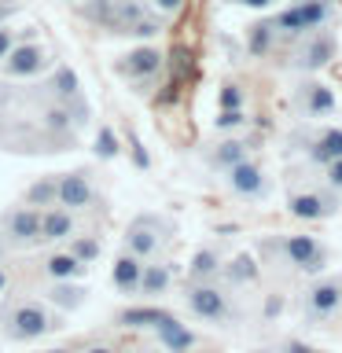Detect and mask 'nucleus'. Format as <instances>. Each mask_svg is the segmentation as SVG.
<instances>
[{"mask_svg": "<svg viewBox=\"0 0 342 353\" xmlns=\"http://www.w3.org/2000/svg\"><path fill=\"white\" fill-rule=\"evenodd\" d=\"M0 228H4V236L11 243H41V214L37 210H8L4 217H0Z\"/></svg>", "mask_w": 342, "mask_h": 353, "instance_id": "13", "label": "nucleus"}, {"mask_svg": "<svg viewBox=\"0 0 342 353\" xmlns=\"http://www.w3.org/2000/svg\"><path fill=\"white\" fill-rule=\"evenodd\" d=\"M217 272H221V258H217V250H195V258L192 265H188V280H217Z\"/></svg>", "mask_w": 342, "mask_h": 353, "instance_id": "22", "label": "nucleus"}, {"mask_svg": "<svg viewBox=\"0 0 342 353\" xmlns=\"http://www.w3.org/2000/svg\"><path fill=\"white\" fill-rule=\"evenodd\" d=\"M154 331H159V342H162V346L170 350V353H188V350L195 346V335H192V327H188V324H181V320H177L173 313L165 316V320H162V324L154 327Z\"/></svg>", "mask_w": 342, "mask_h": 353, "instance_id": "16", "label": "nucleus"}, {"mask_svg": "<svg viewBox=\"0 0 342 353\" xmlns=\"http://www.w3.org/2000/svg\"><path fill=\"white\" fill-rule=\"evenodd\" d=\"M154 11H162V15H173V11H181L184 8V0H151Z\"/></svg>", "mask_w": 342, "mask_h": 353, "instance_id": "38", "label": "nucleus"}, {"mask_svg": "<svg viewBox=\"0 0 342 353\" xmlns=\"http://www.w3.org/2000/svg\"><path fill=\"white\" fill-rule=\"evenodd\" d=\"M0 19H4V8H0Z\"/></svg>", "mask_w": 342, "mask_h": 353, "instance_id": "45", "label": "nucleus"}, {"mask_svg": "<svg viewBox=\"0 0 342 353\" xmlns=\"http://www.w3.org/2000/svg\"><path fill=\"white\" fill-rule=\"evenodd\" d=\"M247 151H250L247 143L232 137V140H221V143H214V151L206 154V162L214 165V170H228V165H236V162L247 159Z\"/></svg>", "mask_w": 342, "mask_h": 353, "instance_id": "20", "label": "nucleus"}, {"mask_svg": "<svg viewBox=\"0 0 342 353\" xmlns=\"http://www.w3.org/2000/svg\"><path fill=\"white\" fill-rule=\"evenodd\" d=\"M0 63H4L8 77H33L48 66V48L44 44H11V52Z\"/></svg>", "mask_w": 342, "mask_h": 353, "instance_id": "10", "label": "nucleus"}, {"mask_svg": "<svg viewBox=\"0 0 342 353\" xmlns=\"http://www.w3.org/2000/svg\"><path fill=\"white\" fill-rule=\"evenodd\" d=\"M125 33H132V37H154V33H159V19H143V15H140Z\"/></svg>", "mask_w": 342, "mask_h": 353, "instance_id": "36", "label": "nucleus"}, {"mask_svg": "<svg viewBox=\"0 0 342 353\" xmlns=\"http://www.w3.org/2000/svg\"><path fill=\"white\" fill-rule=\"evenodd\" d=\"M85 353H114V350H107V346H92V350H85Z\"/></svg>", "mask_w": 342, "mask_h": 353, "instance_id": "42", "label": "nucleus"}, {"mask_svg": "<svg viewBox=\"0 0 342 353\" xmlns=\"http://www.w3.org/2000/svg\"><path fill=\"white\" fill-rule=\"evenodd\" d=\"M298 143H302V151L313 165H328L342 159V125H320V129H309L298 137Z\"/></svg>", "mask_w": 342, "mask_h": 353, "instance_id": "6", "label": "nucleus"}, {"mask_svg": "<svg viewBox=\"0 0 342 353\" xmlns=\"http://www.w3.org/2000/svg\"><path fill=\"white\" fill-rule=\"evenodd\" d=\"M103 162H110V159H118L121 154V140H118V132L110 129V125H99V132H96V148H92Z\"/></svg>", "mask_w": 342, "mask_h": 353, "instance_id": "27", "label": "nucleus"}, {"mask_svg": "<svg viewBox=\"0 0 342 353\" xmlns=\"http://www.w3.org/2000/svg\"><path fill=\"white\" fill-rule=\"evenodd\" d=\"M140 272H143V258H137V254H118V261H114V269H110V280H114V291L118 294H137V287H140Z\"/></svg>", "mask_w": 342, "mask_h": 353, "instance_id": "15", "label": "nucleus"}, {"mask_svg": "<svg viewBox=\"0 0 342 353\" xmlns=\"http://www.w3.org/2000/svg\"><path fill=\"white\" fill-rule=\"evenodd\" d=\"M114 70H118L121 77L143 81V77H151V74H159V70H162V52H159V48H151V44H140V48H132V52L121 55V59L114 63Z\"/></svg>", "mask_w": 342, "mask_h": 353, "instance_id": "12", "label": "nucleus"}, {"mask_svg": "<svg viewBox=\"0 0 342 353\" xmlns=\"http://www.w3.org/2000/svg\"><path fill=\"white\" fill-rule=\"evenodd\" d=\"M26 203L30 206H55V176H44V181L26 188Z\"/></svg>", "mask_w": 342, "mask_h": 353, "instance_id": "28", "label": "nucleus"}, {"mask_svg": "<svg viewBox=\"0 0 342 353\" xmlns=\"http://www.w3.org/2000/svg\"><path fill=\"white\" fill-rule=\"evenodd\" d=\"M48 298H52L55 305H63V309H77V305L85 302V287L77 283V280H55Z\"/></svg>", "mask_w": 342, "mask_h": 353, "instance_id": "24", "label": "nucleus"}, {"mask_svg": "<svg viewBox=\"0 0 342 353\" xmlns=\"http://www.w3.org/2000/svg\"><path fill=\"white\" fill-rule=\"evenodd\" d=\"M184 302L199 320H206V324H228L232 320V302L214 280H192L184 291Z\"/></svg>", "mask_w": 342, "mask_h": 353, "instance_id": "1", "label": "nucleus"}, {"mask_svg": "<svg viewBox=\"0 0 342 353\" xmlns=\"http://www.w3.org/2000/svg\"><path fill=\"white\" fill-rule=\"evenodd\" d=\"M225 276H228L232 283H247V280H254V276H258V269H254V258H250V254H239V258L225 269Z\"/></svg>", "mask_w": 342, "mask_h": 353, "instance_id": "30", "label": "nucleus"}, {"mask_svg": "<svg viewBox=\"0 0 342 353\" xmlns=\"http://www.w3.org/2000/svg\"><path fill=\"white\" fill-rule=\"evenodd\" d=\"M335 52H339V41H335V33H331L328 26L324 30H309L305 44L298 48L294 66L305 70V74H313V70H320V66H328L331 59H335Z\"/></svg>", "mask_w": 342, "mask_h": 353, "instance_id": "8", "label": "nucleus"}, {"mask_svg": "<svg viewBox=\"0 0 342 353\" xmlns=\"http://www.w3.org/2000/svg\"><path fill=\"white\" fill-rule=\"evenodd\" d=\"M243 125H247V110H221L214 118V129H221V132H232V129H243Z\"/></svg>", "mask_w": 342, "mask_h": 353, "instance_id": "34", "label": "nucleus"}, {"mask_svg": "<svg viewBox=\"0 0 342 353\" xmlns=\"http://www.w3.org/2000/svg\"><path fill=\"white\" fill-rule=\"evenodd\" d=\"M276 44V26L272 22H254L247 30V52L250 55H269Z\"/></svg>", "mask_w": 342, "mask_h": 353, "instance_id": "23", "label": "nucleus"}, {"mask_svg": "<svg viewBox=\"0 0 342 353\" xmlns=\"http://www.w3.org/2000/svg\"><path fill=\"white\" fill-rule=\"evenodd\" d=\"M287 214L298 217V221H328L339 214V195L331 192H316V188H309V192H291L287 195Z\"/></svg>", "mask_w": 342, "mask_h": 353, "instance_id": "5", "label": "nucleus"}, {"mask_svg": "<svg viewBox=\"0 0 342 353\" xmlns=\"http://www.w3.org/2000/svg\"><path fill=\"white\" fill-rule=\"evenodd\" d=\"M298 11H302L305 30H324V26L335 22V8H331V0H298Z\"/></svg>", "mask_w": 342, "mask_h": 353, "instance_id": "21", "label": "nucleus"}, {"mask_svg": "<svg viewBox=\"0 0 342 353\" xmlns=\"http://www.w3.org/2000/svg\"><path fill=\"white\" fill-rule=\"evenodd\" d=\"M170 280H173L170 265L151 261V265H143V272H140V287H137V294H143V298L165 294V291H170Z\"/></svg>", "mask_w": 342, "mask_h": 353, "instance_id": "18", "label": "nucleus"}, {"mask_svg": "<svg viewBox=\"0 0 342 353\" xmlns=\"http://www.w3.org/2000/svg\"><path fill=\"white\" fill-rule=\"evenodd\" d=\"M74 236V217L70 210H48L41 217V243H59Z\"/></svg>", "mask_w": 342, "mask_h": 353, "instance_id": "17", "label": "nucleus"}, {"mask_svg": "<svg viewBox=\"0 0 342 353\" xmlns=\"http://www.w3.org/2000/svg\"><path fill=\"white\" fill-rule=\"evenodd\" d=\"M92 203V181H88L85 170H74V173H63L55 176V206H70V210H81Z\"/></svg>", "mask_w": 342, "mask_h": 353, "instance_id": "11", "label": "nucleus"}, {"mask_svg": "<svg viewBox=\"0 0 342 353\" xmlns=\"http://www.w3.org/2000/svg\"><path fill=\"white\" fill-rule=\"evenodd\" d=\"M272 250L280 254L283 265H294L302 272H324L328 265V247L316 243L313 236H280L272 243Z\"/></svg>", "mask_w": 342, "mask_h": 353, "instance_id": "3", "label": "nucleus"}, {"mask_svg": "<svg viewBox=\"0 0 342 353\" xmlns=\"http://www.w3.org/2000/svg\"><path fill=\"white\" fill-rule=\"evenodd\" d=\"M243 103H247V96H243L239 85H225L217 92V107L221 110H243Z\"/></svg>", "mask_w": 342, "mask_h": 353, "instance_id": "32", "label": "nucleus"}, {"mask_svg": "<svg viewBox=\"0 0 342 353\" xmlns=\"http://www.w3.org/2000/svg\"><path fill=\"white\" fill-rule=\"evenodd\" d=\"M48 353H63V350H48Z\"/></svg>", "mask_w": 342, "mask_h": 353, "instance_id": "44", "label": "nucleus"}, {"mask_svg": "<svg viewBox=\"0 0 342 353\" xmlns=\"http://www.w3.org/2000/svg\"><path fill=\"white\" fill-rule=\"evenodd\" d=\"M129 154H132V162H137V170H148V165H151L148 151L140 148V140H137V137H129Z\"/></svg>", "mask_w": 342, "mask_h": 353, "instance_id": "37", "label": "nucleus"}, {"mask_svg": "<svg viewBox=\"0 0 342 353\" xmlns=\"http://www.w3.org/2000/svg\"><path fill=\"white\" fill-rule=\"evenodd\" d=\"M11 44H15V33H11V30H4V26H0V59H4V55L11 52Z\"/></svg>", "mask_w": 342, "mask_h": 353, "instance_id": "39", "label": "nucleus"}, {"mask_svg": "<svg viewBox=\"0 0 342 353\" xmlns=\"http://www.w3.org/2000/svg\"><path fill=\"white\" fill-rule=\"evenodd\" d=\"M74 4H81V0H74Z\"/></svg>", "mask_w": 342, "mask_h": 353, "instance_id": "46", "label": "nucleus"}, {"mask_svg": "<svg viewBox=\"0 0 342 353\" xmlns=\"http://www.w3.org/2000/svg\"><path fill=\"white\" fill-rule=\"evenodd\" d=\"M283 353H313V350H305L302 342H287V350Z\"/></svg>", "mask_w": 342, "mask_h": 353, "instance_id": "41", "label": "nucleus"}, {"mask_svg": "<svg viewBox=\"0 0 342 353\" xmlns=\"http://www.w3.org/2000/svg\"><path fill=\"white\" fill-rule=\"evenodd\" d=\"M66 250H70L77 261L92 265L99 258V239L96 236H70V247H66Z\"/></svg>", "mask_w": 342, "mask_h": 353, "instance_id": "29", "label": "nucleus"}, {"mask_svg": "<svg viewBox=\"0 0 342 353\" xmlns=\"http://www.w3.org/2000/svg\"><path fill=\"white\" fill-rule=\"evenodd\" d=\"M44 129H48V132H66V129H70V107L44 110Z\"/></svg>", "mask_w": 342, "mask_h": 353, "instance_id": "33", "label": "nucleus"}, {"mask_svg": "<svg viewBox=\"0 0 342 353\" xmlns=\"http://www.w3.org/2000/svg\"><path fill=\"white\" fill-rule=\"evenodd\" d=\"M335 107H339V99L331 92V85L316 81V77H309V81L294 88V110L302 118H331Z\"/></svg>", "mask_w": 342, "mask_h": 353, "instance_id": "7", "label": "nucleus"}, {"mask_svg": "<svg viewBox=\"0 0 342 353\" xmlns=\"http://www.w3.org/2000/svg\"><path fill=\"white\" fill-rule=\"evenodd\" d=\"M320 170H324V188H331L335 195H342V159L320 165Z\"/></svg>", "mask_w": 342, "mask_h": 353, "instance_id": "35", "label": "nucleus"}, {"mask_svg": "<svg viewBox=\"0 0 342 353\" xmlns=\"http://www.w3.org/2000/svg\"><path fill=\"white\" fill-rule=\"evenodd\" d=\"M225 173H228V188L239 199H265V195H269V176H265V170L258 162L243 159L236 165H228Z\"/></svg>", "mask_w": 342, "mask_h": 353, "instance_id": "9", "label": "nucleus"}, {"mask_svg": "<svg viewBox=\"0 0 342 353\" xmlns=\"http://www.w3.org/2000/svg\"><path fill=\"white\" fill-rule=\"evenodd\" d=\"M236 4H243V8H254V11H265V8H272L276 0H236Z\"/></svg>", "mask_w": 342, "mask_h": 353, "instance_id": "40", "label": "nucleus"}, {"mask_svg": "<svg viewBox=\"0 0 342 353\" xmlns=\"http://www.w3.org/2000/svg\"><path fill=\"white\" fill-rule=\"evenodd\" d=\"M44 331H52V316L44 313V305L37 302H22L11 309L8 324H4V335L11 342H30V339H41Z\"/></svg>", "mask_w": 342, "mask_h": 353, "instance_id": "4", "label": "nucleus"}, {"mask_svg": "<svg viewBox=\"0 0 342 353\" xmlns=\"http://www.w3.org/2000/svg\"><path fill=\"white\" fill-rule=\"evenodd\" d=\"M170 316L165 309H154V305H143V309H125L118 320L121 324H129V327H159L162 320Z\"/></svg>", "mask_w": 342, "mask_h": 353, "instance_id": "26", "label": "nucleus"}, {"mask_svg": "<svg viewBox=\"0 0 342 353\" xmlns=\"http://www.w3.org/2000/svg\"><path fill=\"white\" fill-rule=\"evenodd\" d=\"M52 88H55V96H63V99L77 96V74L70 70V66H59L55 77H52Z\"/></svg>", "mask_w": 342, "mask_h": 353, "instance_id": "31", "label": "nucleus"}, {"mask_svg": "<svg viewBox=\"0 0 342 353\" xmlns=\"http://www.w3.org/2000/svg\"><path fill=\"white\" fill-rule=\"evenodd\" d=\"M4 287H8V272L0 269V291H4Z\"/></svg>", "mask_w": 342, "mask_h": 353, "instance_id": "43", "label": "nucleus"}, {"mask_svg": "<svg viewBox=\"0 0 342 353\" xmlns=\"http://www.w3.org/2000/svg\"><path fill=\"white\" fill-rule=\"evenodd\" d=\"M44 272H48L52 280H81V276L88 272V265L77 261L70 250H59V254H52V258L44 261Z\"/></svg>", "mask_w": 342, "mask_h": 353, "instance_id": "19", "label": "nucleus"}, {"mask_svg": "<svg viewBox=\"0 0 342 353\" xmlns=\"http://www.w3.org/2000/svg\"><path fill=\"white\" fill-rule=\"evenodd\" d=\"M342 309V276H320L302 294V316L309 324H324Z\"/></svg>", "mask_w": 342, "mask_h": 353, "instance_id": "2", "label": "nucleus"}, {"mask_svg": "<svg viewBox=\"0 0 342 353\" xmlns=\"http://www.w3.org/2000/svg\"><path fill=\"white\" fill-rule=\"evenodd\" d=\"M159 239H162V236H159V228H154V221H151V217H140L137 225L125 232V250L148 261L151 254L159 250Z\"/></svg>", "mask_w": 342, "mask_h": 353, "instance_id": "14", "label": "nucleus"}, {"mask_svg": "<svg viewBox=\"0 0 342 353\" xmlns=\"http://www.w3.org/2000/svg\"><path fill=\"white\" fill-rule=\"evenodd\" d=\"M272 26H276V33H283V37H305V33H309L305 22H302V11H298V4L276 11Z\"/></svg>", "mask_w": 342, "mask_h": 353, "instance_id": "25", "label": "nucleus"}]
</instances>
